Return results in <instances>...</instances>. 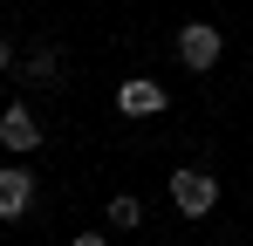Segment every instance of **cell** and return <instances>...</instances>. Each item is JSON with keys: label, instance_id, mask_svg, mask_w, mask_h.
I'll return each instance as SVG.
<instances>
[{"label": "cell", "instance_id": "1", "mask_svg": "<svg viewBox=\"0 0 253 246\" xmlns=\"http://www.w3.org/2000/svg\"><path fill=\"white\" fill-rule=\"evenodd\" d=\"M171 205H178L185 219H206L212 205H219V178L199 171V164H178V171H171Z\"/></svg>", "mask_w": 253, "mask_h": 246}, {"label": "cell", "instance_id": "2", "mask_svg": "<svg viewBox=\"0 0 253 246\" xmlns=\"http://www.w3.org/2000/svg\"><path fill=\"white\" fill-rule=\"evenodd\" d=\"M219 55H226V35H219L212 21H185V28H178V62H185L192 76H206Z\"/></svg>", "mask_w": 253, "mask_h": 246}, {"label": "cell", "instance_id": "3", "mask_svg": "<svg viewBox=\"0 0 253 246\" xmlns=\"http://www.w3.org/2000/svg\"><path fill=\"white\" fill-rule=\"evenodd\" d=\"M0 144H7L14 158H28V151H42V117H35L28 103H7V110H0Z\"/></svg>", "mask_w": 253, "mask_h": 246}, {"label": "cell", "instance_id": "4", "mask_svg": "<svg viewBox=\"0 0 253 246\" xmlns=\"http://www.w3.org/2000/svg\"><path fill=\"white\" fill-rule=\"evenodd\" d=\"M28 212H35V171L0 164V219H28Z\"/></svg>", "mask_w": 253, "mask_h": 246}, {"label": "cell", "instance_id": "5", "mask_svg": "<svg viewBox=\"0 0 253 246\" xmlns=\"http://www.w3.org/2000/svg\"><path fill=\"white\" fill-rule=\"evenodd\" d=\"M117 110H124V117H158V110H165V82H151V76L117 82Z\"/></svg>", "mask_w": 253, "mask_h": 246}, {"label": "cell", "instance_id": "6", "mask_svg": "<svg viewBox=\"0 0 253 246\" xmlns=\"http://www.w3.org/2000/svg\"><path fill=\"white\" fill-rule=\"evenodd\" d=\"M21 76L35 82V89H55V82H62V55H55V48H28V55H21Z\"/></svg>", "mask_w": 253, "mask_h": 246}, {"label": "cell", "instance_id": "7", "mask_svg": "<svg viewBox=\"0 0 253 246\" xmlns=\"http://www.w3.org/2000/svg\"><path fill=\"white\" fill-rule=\"evenodd\" d=\"M103 219H110V226H117V233H137V226H144V205L130 199V192H117V199L103 205Z\"/></svg>", "mask_w": 253, "mask_h": 246}, {"label": "cell", "instance_id": "8", "mask_svg": "<svg viewBox=\"0 0 253 246\" xmlns=\"http://www.w3.org/2000/svg\"><path fill=\"white\" fill-rule=\"evenodd\" d=\"M14 62H21V55H14V41L0 35V76H7V69H14Z\"/></svg>", "mask_w": 253, "mask_h": 246}, {"label": "cell", "instance_id": "9", "mask_svg": "<svg viewBox=\"0 0 253 246\" xmlns=\"http://www.w3.org/2000/svg\"><path fill=\"white\" fill-rule=\"evenodd\" d=\"M69 246H110V240H103V233H76Z\"/></svg>", "mask_w": 253, "mask_h": 246}]
</instances>
